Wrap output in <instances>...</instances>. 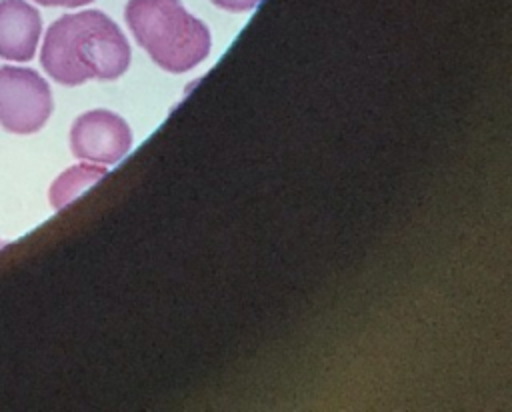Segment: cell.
Segmentation results:
<instances>
[{"label": "cell", "mask_w": 512, "mask_h": 412, "mask_svg": "<svg viewBox=\"0 0 512 412\" xmlns=\"http://www.w3.org/2000/svg\"><path fill=\"white\" fill-rule=\"evenodd\" d=\"M0 248H2V240H0Z\"/></svg>", "instance_id": "cell-9"}, {"label": "cell", "mask_w": 512, "mask_h": 412, "mask_svg": "<svg viewBox=\"0 0 512 412\" xmlns=\"http://www.w3.org/2000/svg\"><path fill=\"white\" fill-rule=\"evenodd\" d=\"M40 64L64 86H78L92 78L114 80L130 66V46L118 24L104 12L82 10L50 24Z\"/></svg>", "instance_id": "cell-1"}, {"label": "cell", "mask_w": 512, "mask_h": 412, "mask_svg": "<svg viewBox=\"0 0 512 412\" xmlns=\"http://www.w3.org/2000/svg\"><path fill=\"white\" fill-rule=\"evenodd\" d=\"M210 2L228 12H246L260 4V0H210Z\"/></svg>", "instance_id": "cell-7"}, {"label": "cell", "mask_w": 512, "mask_h": 412, "mask_svg": "<svg viewBox=\"0 0 512 412\" xmlns=\"http://www.w3.org/2000/svg\"><path fill=\"white\" fill-rule=\"evenodd\" d=\"M42 6H64V8H76V6H84L90 4L92 0H34Z\"/></svg>", "instance_id": "cell-8"}, {"label": "cell", "mask_w": 512, "mask_h": 412, "mask_svg": "<svg viewBox=\"0 0 512 412\" xmlns=\"http://www.w3.org/2000/svg\"><path fill=\"white\" fill-rule=\"evenodd\" d=\"M106 166L96 164H76L68 170H64L50 186V204L56 210H62L72 200H76L86 188L96 184L100 178L106 176Z\"/></svg>", "instance_id": "cell-6"}, {"label": "cell", "mask_w": 512, "mask_h": 412, "mask_svg": "<svg viewBox=\"0 0 512 412\" xmlns=\"http://www.w3.org/2000/svg\"><path fill=\"white\" fill-rule=\"evenodd\" d=\"M132 146L126 120L110 110L80 114L70 128V150L76 158L94 164H114Z\"/></svg>", "instance_id": "cell-4"}, {"label": "cell", "mask_w": 512, "mask_h": 412, "mask_svg": "<svg viewBox=\"0 0 512 412\" xmlns=\"http://www.w3.org/2000/svg\"><path fill=\"white\" fill-rule=\"evenodd\" d=\"M48 82L32 68H0V126L12 134L38 132L52 114Z\"/></svg>", "instance_id": "cell-3"}, {"label": "cell", "mask_w": 512, "mask_h": 412, "mask_svg": "<svg viewBox=\"0 0 512 412\" xmlns=\"http://www.w3.org/2000/svg\"><path fill=\"white\" fill-rule=\"evenodd\" d=\"M124 18L136 42L168 72H188L210 52V30L180 0H128Z\"/></svg>", "instance_id": "cell-2"}, {"label": "cell", "mask_w": 512, "mask_h": 412, "mask_svg": "<svg viewBox=\"0 0 512 412\" xmlns=\"http://www.w3.org/2000/svg\"><path fill=\"white\" fill-rule=\"evenodd\" d=\"M42 34L40 12L24 0H0V58L28 62Z\"/></svg>", "instance_id": "cell-5"}]
</instances>
